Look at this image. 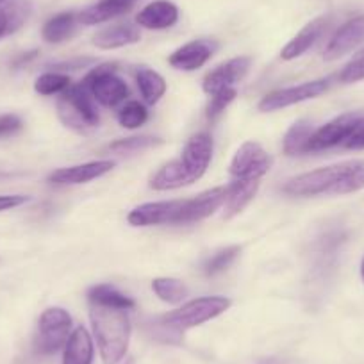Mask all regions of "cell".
<instances>
[{
    "label": "cell",
    "instance_id": "obj_1",
    "mask_svg": "<svg viewBox=\"0 0 364 364\" xmlns=\"http://www.w3.org/2000/svg\"><path fill=\"white\" fill-rule=\"evenodd\" d=\"M364 188V161H348L296 175L284 184V191L295 197L346 195Z\"/></svg>",
    "mask_w": 364,
    "mask_h": 364
},
{
    "label": "cell",
    "instance_id": "obj_2",
    "mask_svg": "<svg viewBox=\"0 0 364 364\" xmlns=\"http://www.w3.org/2000/svg\"><path fill=\"white\" fill-rule=\"evenodd\" d=\"M91 325L104 364H117L125 357L131 341V320L124 309L91 304Z\"/></svg>",
    "mask_w": 364,
    "mask_h": 364
},
{
    "label": "cell",
    "instance_id": "obj_3",
    "mask_svg": "<svg viewBox=\"0 0 364 364\" xmlns=\"http://www.w3.org/2000/svg\"><path fill=\"white\" fill-rule=\"evenodd\" d=\"M58 114L66 127L75 131L97 127L100 122L95 99L82 84H72L58 100Z\"/></svg>",
    "mask_w": 364,
    "mask_h": 364
},
{
    "label": "cell",
    "instance_id": "obj_4",
    "mask_svg": "<svg viewBox=\"0 0 364 364\" xmlns=\"http://www.w3.org/2000/svg\"><path fill=\"white\" fill-rule=\"evenodd\" d=\"M229 307L230 300L225 299V296H204V299L191 300V302L184 304L178 309L164 314L159 321L166 325L168 328L181 334V332L188 331V328L198 327V325L220 316Z\"/></svg>",
    "mask_w": 364,
    "mask_h": 364
},
{
    "label": "cell",
    "instance_id": "obj_5",
    "mask_svg": "<svg viewBox=\"0 0 364 364\" xmlns=\"http://www.w3.org/2000/svg\"><path fill=\"white\" fill-rule=\"evenodd\" d=\"M72 334V316L63 307H48L38 321L34 348L41 355H52L65 348Z\"/></svg>",
    "mask_w": 364,
    "mask_h": 364
},
{
    "label": "cell",
    "instance_id": "obj_6",
    "mask_svg": "<svg viewBox=\"0 0 364 364\" xmlns=\"http://www.w3.org/2000/svg\"><path fill=\"white\" fill-rule=\"evenodd\" d=\"M117 63H106L91 70L82 80V86L93 99L106 107H114L129 97V86L117 75Z\"/></svg>",
    "mask_w": 364,
    "mask_h": 364
},
{
    "label": "cell",
    "instance_id": "obj_7",
    "mask_svg": "<svg viewBox=\"0 0 364 364\" xmlns=\"http://www.w3.org/2000/svg\"><path fill=\"white\" fill-rule=\"evenodd\" d=\"M272 168V157L259 143L247 141L240 146L230 163V175L243 181H261Z\"/></svg>",
    "mask_w": 364,
    "mask_h": 364
},
{
    "label": "cell",
    "instance_id": "obj_8",
    "mask_svg": "<svg viewBox=\"0 0 364 364\" xmlns=\"http://www.w3.org/2000/svg\"><path fill=\"white\" fill-rule=\"evenodd\" d=\"M328 87H331V80L318 79L311 80V82L299 84V86L286 87V90L273 91V93L266 95L264 99L259 102V109L264 111V113H269V111L282 109V107L293 106V104L306 102V100L316 99V97L323 95Z\"/></svg>",
    "mask_w": 364,
    "mask_h": 364
},
{
    "label": "cell",
    "instance_id": "obj_9",
    "mask_svg": "<svg viewBox=\"0 0 364 364\" xmlns=\"http://www.w3.org/2000/svg\"><path fill=\"white\" fill-rule=\"evenodd\" d=\"M360 118H363L360 113H346L334 118V120L328 122V124H325L323 127L316 129L309 139L307 154L320 152V150H327L332 149V146L343 145L345 139L350 136V132H352L353 129H355V125L359 124Z\"/></svg>",
    "mask_w": 364,
    "mask_h": 364
},
{
    "label": "cell",
    "instance_id": "obj_10",
    "mask_svg": "<svg viewBox=\"0 0 364 364\" xmlns=\"http://www.w3.org/2000/svg\"><path fill=\"white\" fill-rule=\"evenodd\" d=\"M227 197V186L213 188V190L204 191L198 197L190 198V200H184V205L178 211L175 223L177 225H184V223H195L200 222V220L208 218L213 213L218 211L220 208H223V202Z\"/></svg>",
    "mask_w": 364,
    "mask_h": 364
},
{
    "label": "cell",
    "instance_id": "obj_11",
    "mask_svg": "<svg viewBox=\"0 0 364 364\" xmlns=\"http://www.w3.org/2000/svg\"><path fill=\"white\" fill-rule=\"evenodd\" d=\"M184 205V200H166L150 202V204L138 205L127 216V222L134 227L163 225V223H175L178 211Z\"/></svg>",
    "mask_w": 364,
    "mask_h": 364
},
{
    "label": "cell",
    "instance_id": "obj_12",
    "mask_svg": "<svg viewBox=\"0 0 364 364\" xmlns=\"http://www.w3.org/2000/svg\"><path fill=\"white\" fill-rule=\"evenodd\" d=\"M360 43H364V15L348 20L336 31V34L328 41L327 48H325L323 58L327 61H336V59L352 52L355 47H359Z\"/></svg>",
    "mask_w": 364,
    "mask_h": 364
},
{
    "label": "cell",
    "instance_id": "obj_13",
    "mask_svg": "<svg viewBox=\"0 0 364 364\" xmlns=\"http://www.w3.org/2000/svg\"><path fill=\"white\" fill-rule=\"evenodd\" d=\"M250 58H234L223 65L216 66L213 72H209L204 79V91L213 95L216 91L225 90V87H234L250 70Z\"/></svg>",
    "mask_w": 364,
    "mask_h": 364
},
{
    "label": "cell",
    "instance_id": "obj_14",
    "mask_svg": "<svg viewBox=\"0 0 364 364\" xmlns=\"http://www.w3.org/2000/svg\"><path fill=\"white\" fill-rule=\"evenodd\" d=\"M213 157V139L211 136L200 132L190 138L184 150H182L181 163L188 170V173L195 178V182L205 173Z\"/></svg>",
    "mask_w": 364,
    "mask_h": 364
},
{
    "label": "cell",
    "instance_id": "obj_15",
    "mask_svg": "<svg viewBox=\"0 0 364 364\" xmlns=\"http://www.w3.org/2000/svg\"><path fill=\"white\" fill-rule=\"evenodd\" d=\"M218 48V45L211 40H195L186 43L184 47L177 48L173 54L168 58L173 68L184 70V72H193V70L200 68L205 63L211 59V55L215 54V50Z\"/></svg>",
    "mask_w": 364,
    "mask_h": 364
},
{
    "label": "cell",
    "instance_id": "obj_16",
    "mask_svg": "<svg viewBox=\"0 0 364 364\" xmlns=\"http://www.w3.org/2000/svg\"><path fill=\"white\" fill-rule=\"evenodd\" d=\"M114 168L113 161H93V163L77 164V166L61 168L50 173L48 181L58 186H68V184H84V182L95 181L102 175L109 173Z\"/></svg>",
    "mask_w": 364,
    "mask_h": 364
},
{
    "label": "cell",
    "instance_id": "obj_17",
    "mask_svg": "<svg viewBox=\"0 0 364 364\" xmlns=\"http://www.w3.org/2000/svg\"><path fill=\"white\" fill-rule=\"evenodd\" d=\"M331 26V16H320V18L313 20V22L307 23L284 48H282V59L286 61H291V59L300 58V55L306 54L321 36H323L325 31Z\"/></svg>",
    "mask_w": 364,
    "mask_h": 364
},
{
    "label": "cell",
    "instance_id": "obj_18",
    "mask_svg": "<svg viewBox=\"0 0 364 364\" xmlns=\"http://www.w3.org/2000/svg\"><path fill=\"white\" fill-rule=\"evenodd\" d=\"M178 20V9L173 2L170 0H156L152 4L145 6L141 11L136 16L138 26L145 27V29H168V27L175 26Z\"/></svg>",
    "mask_w": 364,
    "mask_h": 364
},
{
    "label": "cell",
    "instance_id": "obj_19",
    "mask_svg": "<svg viewBox=\"0 0 364 364\" xmlns=\"http://www.w3.org/2000/svg\"><path fill=\"white\" fill-rule=\"evenodd\" d=\"M136 2L138 0H100L97 4L80 11L77 18L82 26H97V23L107 22V20L125 15L127 11H131Z\"/></svg>",
    "mask_w": 364,
    "mask_h": 364
},
{
    "label": "cell",
    "instance_id": "obj_20",
    "mask_svg": "<svg viewBox=\"0 0 364 364\" xmlns=\"http://www.w3.org/2000/svg\"><path fill=\"white\" fill-rule=\"evenodd\" d=\"M259 190V181H243V178H236V181L227 186V197L223 202V218L229 220L232 216L240 215L245 208L252 202Z\"/></svg>",
    "mask_w": 364,
    "mask_h": 364
},
{
    "label": "cell",
    "instance_id": "obj_21",
    "mask_svg": "<svg viewBox=\"0 0 364 364\" xmlns=\"http://www.w3.org/2000/svg\"><path fill=\"white\" fill-rule=\"evenodd\" d=\"M141 33L132 23H117V26L106 27V29L99 31L93 36V45L104 50H111V48H120L125 45L138 43Z\"/></svg>",
    "mask_w": 364,
    "mask_h": 364
},
{
    "label": "cell",
    "instance_id": "obj_22",
    "mask_svg": "<svg viewBox=\"0 0 364 364\" xmlns=\"http://www.w3.org/2000/svg\"><path fill=\"white\" fill-rule=\"evenodd\" d=\"M33 13L29 0H13L8 4H0V40L15 34L22 29Z\"/></svg>",
    "mask_w": 364,
    "mask_h": 364
},
{
    "label": "cell",
    "instance_id": "obj_23",
    "mask_svg": "<svg viewBox=\"0 0 364 364\" xmlns=\"http://www.w3.org/2000/svg\"><path fill=\"white\" fill-rule=\"evenodd\" d=\"M195 178L188 173V170L184 168V164L181 163V159L170 161L168 164H164L159 171L152 177L150 181V188L156 191H166V190H177L182 186H190L193 184Z\"/></svg>",
    "mask_w": 364,
    "mask_h": 364
},
{
    "label": "cell",
    "instance_id": "obj_24",
    "mask_svg": "<svg viewBox=\"0 0 364 364\" xmlns=\"http://www.w3.org/2000/svg\"><path fill=\"white\" fill-rule=\"evenodd\" d=\"M93 363V339L84 327H77L70 334L65 346L63 364H91Z\"/></svg>",
    "mask_w": 364,
    "mask_h": 364
},
{
    "label": "cell",
    "instance_id": "obj_25",
    "mask_svg": "<svg viewBox=\"0 0 364 364\" xmlns=\"http://www.w3.org/2000/svg\"><path fill=\"white\" fill-rule=\"evenodd\" d=\"M77 18L75 13H59V15L52 16L41 29V36L48 43H61V41L68 40L75 34L77 29Z\"/></svg>",
    "mask_w": 364,
    "mask_h": 364
},
{
    "label": "cell",
    "instance_id": "obj_26",
    "mask_svg": "<svg viewBox=\"0 0 364 364\" xmlns=\"http://www.w3.org/2000/svg\"><path fill=\"white\" fill-rule=\"evenodd\" d=\"M136 82H138L139 93L146 104L159 102L161 97L166 93V80L154 70L141 66L136 72Z\"/></svg>",
    "mask_w": 364,
    "mask_h": 364
},
{
    "label": "cell",
    "instance_id": "obj_27",
    "mask_svg": "<svg viewBox=\"0 0 364 364\" xmlns=\"http://www.w3.org/2000/svg\"><path fill=\"white\" fill-rule=\"evenodd\" d=\"M87 300L90 304H99V306L117 307V309H132L136 306L134 300L131 296H125L124 293L118 291L114 286L111 284H99L87 291Z\"/></svg>",
    "mask_w": 364,
    "mask_h": 364
},
{
    "label": "cell",
    "instance_id": "obj_28",
    "mask_svg": "<svg viewBox=\"0 0 364 364\" xmlns=\"http://www.w3.org/2000/svg\"><path fill=\"white\" fill-rule=\"evenodd\" d=\"M316 129L313 127V124L306 120H300L296 124L291 125L288 132L284 136V149L286 156H299V154H307V146H309L311 136L314 134Z\"/></svg>",
    "mask_w": 364,
    "mask_h": 364
},
{
    "label": "cell",
    "instance_id": "obj_29",
    "mask_svg": "<svg viewBox=\"0 0 364 364\" xmlns=\"http://www.w3.org/2000/svg\"><path fill=\"white\" fill-rule=\"evenodd\" d=\"M152 289L163 302L181 304L188 296V288L184 282L171 277H159L152 282Z\"/></svg>",
    "mask_w": 364,
    "mask_h": 364
},
{
    "label": "cell",
    "instance_id": "obj_30",
    "mask_svg": "<svg viewBox=\"0 0 364 364\" xmlns=\"http://www.w3.org/2000/svg\"><path fill=\"white\" fill-rule=\"evenodd\" d=\"M72 86V80H70L68 75H63V73H43L36 79L34 82V90L40 95H58V93H65L68 87Z\"/></svg>",
    "mask_w": 364,
    "mask_h": 364
},
{
    "label": "cell",
    "instance_id": "obj_31",
    "mask_svg": "<svg viewBox=\"0 0 364 364\" xmlns=\"http://www.w3.org/2000/svg\"><path fill=\"white\" fill-rule=\"evenodd\" d=\"M163 143V139L152 138V136H134V138L118 139V141L111 143L109 150L114 154H134L141 152V150L152 149Z\"/></svg>",
    "mask_w": 364,
    "mask_h": 364
},
{
    "label": "cell",
    "instance_id": "obj_32",
    "mask_svg": "<svg viewBox=\"0 0 364 364\" xmlns=\"http://www.w3.org/2000/svg\"><path fill=\"white\" fill-rule=\"evenodd\" d=\"M240 252H241V248L236 247V245H234V247L222 248V250H218L215 255H211V257L205 261L204 273L205 275H218V273L225 272V269L229 268L234 261H236V257L240 255Z\"/></svg>",
    "mask_w": 364,
    "mask_h": 364
},
{
    "label": "cell",
    "instance_id": "obj_33",
    "mask_svg": "<svg viewBox=\"0 0 364 364\" xmlns=\"http://www.w3.org/2000/svg\"><path fill=\"white\" fill-rule=\"evenodd\" d=\"M146 120H149V111H146V107L143 104L136 102V100L127 102L118 111V122L125 129H138Z\"/></svg>",
    "mask_w": 364,
    "mask_h": 364
},
{
    "label": "cell",
    "instance_id": "obj_34",
    "mask_svg": "<svg viewBox=\"0 0 364 364\" xmlns=\"http://www.w3.org/2000/svg\"><path fill=\"white\" fill-rule=\"evenodd\" d=\"M237 97L236 87H225V90H220L216 93H213L211 100L208 104V120L216 122L223 114V111L227 109L230 102Z\"/></svg>",
    "mask_w": 364,
    "mask_h": 364
},
{
    "label": "cell",
    "instance_id": "obj_35",
    "mask_svg": "<svg viewBox=\"0 0 364 364\" xmlns=\"http://www.w3.org/2000/svg\"><path fill=\"white\" fill-rule=\"evenodd\" d=\"M338 79L345 84L357 82V80L364 79V50H360L359 54L353 55L352 61L339 72Z\"/></svg>",
    "mask_w": 364,
    "mask_h": 364
},
{
    "label": "cell",
    "instance_id": "obj_36",
    "mask_svg": "<svg viewBox=\"0 0 364 364\" xmlns=\"http://www.w3.org/2000/svg\"><path fill=\"white\" fill-rule=\"evenodd\" d=\"M22 118L16 114H4L0 117V138H9L22 131Z\"/></svg>",
    "mask_w": 364,
    "mask_h": 364
},
{
    "label": "cell",
    "instance_id": "obj_37",
    "mask_svg": "<svg viewBox=\"0 0 364 364\" xmlns=\"http://www.w3.org/2000/svg\"><path fill=\"white\" fill-rule=\"evenodd\" d=\"M343 146L348 150H363L364 149V117L360 118L359 124L355 125V129L350 132V136L345 139Z\"/></svg>",
    "mask_w": 364,
    "mask_h": 364
},
{
    "label": "cell",
    "instance_id": "obj_38",
    "mask_svg": "<svg viewBox=\"0 0 364 364\" xmlns=\"http://www.w3.org/2000/svg\"><path fill=\"white\" fill-rule=\"evenodd\" d=\"M29 200L31 197H27V195H0V213L20 208Z\"/></svg>",
    "mask_w": 364,
    "mask_h": 364
},
{
    "label": "cell",
    "instance_id": "obj_39",
    "mask_svg": "<svg viewBox=\"0 0 364 364\" xmlns=\"http://www.w3.org/2000/svg\"><path fill=\"white\" fill-rule=\"evenodd\" d=\"M93 59L91 58H77V59H70V61H63L58 63L54 66L55 70H79V68H86L87 65H91Z\"/></svg>",
    "mask_w": 364,
    "mask_h": 364
},
{
    "label": "cell",
    "instance_id": "obj_40",
    "mask_svg": "<svg viewBox=\"0 0 364 364\" xmlns=\"http://www.w3.org/2000/svg\"><path fill=\"white\" fill-rule=\"evenodd\" d=\"M38 55V52L36 50H33V52H27L26 55H20L18 59H16L15 61V66H22L23 63H27V61H31V59H34Z\"/></svg>",
    "mask_w": 364,
    "mask_h": 364
},
{
    "label": "cell",
    "instance_id": "obj_41",
    "mask_svg": "<svg viewBox=\"0 0 364 364\" xmlns=\"http://www.w3.org/2000/svg\"><path fill=\"white\" fill-rule=\"evenodd\" d=\"M360 275H363V281H364V259H363V264H360Z\"/></svg>",
    "mask_w": 364,
    "mask_h": 364
},
{
    "label": "cell",
    "instance_id": "obj_42",
    "mask_svg": "<svg viewBox=\"0 0 364 364\" xmlns=\"http://www.w3.org/2000/svg\"><path fill=\"white\" fill-rule=\"evenodd\" d=\"M125 364H134V363H132V359H129V360H127V363H125Z\"/></svg>",
    "mask_w": 364,
    "mask_h": 364
},
{
    "label": "cell",
    "instance_id": "obj_43",
    "mask_svg": "<svg viewBox=\"0 0 364 364\" xmlns=\"http://www.w3.org/2000/svg\"><path fill=\"white\" fill-rule=\"evenodd\" d=\"M4 2H6V0H0V4H4Z\"/></svg>",
    "mask_w": 364,
    "mask_h": 364
}]
</instances>
